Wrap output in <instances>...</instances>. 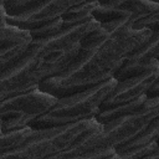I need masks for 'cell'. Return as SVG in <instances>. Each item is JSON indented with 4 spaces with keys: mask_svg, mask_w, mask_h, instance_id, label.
<instances>
[{
    "mask_svg": "<svg viewBox=\"0 0 159 159\" xmlns=\"http://www.w3.org/2000/svg\"><path fill=\"white\" fill-rule=\"evenodd\" d=\"M32 41L29 31L12 26L10 24L0 25V51H5L16 46L27 45Z\"/></svg>",
    "mask_w": 159,
    "mask_h": 159,
    "instance_id": "obj_12",
    "label": "cell"
},
{
    "mask_svg": "<svg viewBox=\"0 0 159 159\" xmlns=\"http://www.w3.org/2000/svg\"><path fill=\"white\" fill-rule=\"evenodd\" d=\"M116 84L117 81L111 78L89 89L58 98L52 108L43 114L34 117L27 127L32 129H46L92 119Z\"/></svg>",
    "mask_w": 159,
    "mask_h": 159,
    "instance_id": "obj_3",
    "label": "cell"
},
{
    "mask_svg": "<svg viewBox=\"0 0 159 159\" xmlns=\"http://www.w3.org/2000/svg\"><path fill=\"white\" fill-rule=\"evenodd\" d=\"M0 134H2V129H1V119H0Z\"/></svg>",
    "mask_w": 159,
    "mask_h": 159,
    "instance_id": "obj_21",
    "label": "cell"
},
{
    "mask_svg": "<svg viewBox=\"0 0 159 159\" xmlns=\"http://www.w3.org/2000/svg\"><path fill=\"white\" fill-rule=\"evenodd\" d=\"M80 0H55V1H42L39 7L34 11L17 16V17H6V22L16 26L19 29L31 31L41 25L50 22L55 19L61 17L70 7L76 5Z\"/></svg>",
    "mask_w": 159,
    "mask_h": 159,
    "instance_id": "obj_8",
    "label": "cell"
},
{
    "mask_svg": "<svg viewBox=\"0 0 159 159\" xmlns=\"http://www.w3.org/2000/svg\"><path fill=\"white\" fill-rule=\"evenodd\" d=\"M145 96L139 97L135 101H132L129 103L125 104H120V106H116L112 107L109 109H104V111H98V113L94 116V119L99 123V124H106L113 119L120 118V117H125V116H130L134 114L137 112H139L144 104H145Z\"/></svg>",
    "mask_w": 159,
    "mask_h": 159,
    "instance_id": "obj_10",
    "label": "cell"
},
{
    "mask_svg": "<svg viewBox=\"0 0 159 159\" xmlns=\"http://www.w3.org/2000/svg\"><path fill=\"white\" fill-rule=\"evenodd\" d=\"M140 159H159V153H153V154H149V155H145Z\"/></svg>",
    "mask_w": 159,
    "mask_h": 159,
    "instance_id": "obj_20",
    "label": "cell"
},
{
    "mask_svg": "<svg viewBox=\"0 0 159 159\" xmlns=\"http://www.w3.org/2000/svg\"><path fill=\"white\" fill-rule=\"evenodd\" d=\"M57 98L42 92L39 87L9 96L0 101V119H12L21 116L37 117L55 106Z\"/></svg>",
    "mask_w": 159,
    "mask_h": 159,
    "instance_id": "obj_5",
    "label": "cell"
},
{
    "mask_svg": "<svg viewBox=\"0 0 159 159\" xmlns=\"http://www.w3.org/2000/svg\"><path fill=\"white\" fill-rule=\"evenodd\" d=\"M117 6L120 9H124L129 11L134 16V21L148 16L153 12L159 11V4L157 1H148V0H128V1H122V0H116Z\"/></svg>",
    "mask_w": 159,
    "mask_h": 159,
    "instance_id": "obj_13",
    "label": "cell"
},
{
    "mask_svg": "<svg viewBox=\"0 0 159 159\" xmlns=\"http://www.w3.org/2000/svg\"><path fill=\"white\" fill-rule=\"evenodd\" d=\"M101 24L89 20L63 29L52 37L32 40L26 50L0 72V101L61 75L80 51V41Z\"/></svg>",
    "mask_w": 159,
    "mask_h": 159,
    "instance_id": "obj_2",
    "label": "cell"
},
{
    "mask_svg": "<svg viewBox=\"0 0 159 159\" xmlns=\"http://www.w3.org/2000/svg\"><path fill=\"white\" fill-rule=\"evenodd\" d=\"M145 98L153 99V98H159V78H157L147 89L145 92Z\"/></svg>",
    "mask_w": 159,
    "mask_h": 159,
    "instance_id": "obj_18",
    "label": "cell"
},
{
    "mask_svg": "<svg viewBox=\"0 0 159 159\" xmlns=\"http://www.w3.org/2000/svg\"><path fill=\"white\" fill-rule=\"evenodd\" d=\"M159 135V116L155 117L145 129H143L139 134H137L134 138L130 140L125 142L124 144L119 145L116 148V153H123L128 150H134V149H140L144 147H148L150 143L157 142Z\"/></svg>",
    "mask_w": 159,
    "mask_h": 159,
    "instance_id": "obj_9",
    "label": "cell"
},
{
    "mask_svg": "<svg viewBox=\"0 0 159 159\" xmlns=\"http://www.w3.org/2000/svg\"><path fill=\"white\" fill-rule=\"evenodd\" d=\"M4 24H6V14L4 11L2 5H0V25H4Z\"/></svg>",
    "mask_w": 159,
    "mask_h": 159,
    "instance_id": "obj_19",
    "label": "cell"
},
{
    "mask_svg": "<svg viewBox=\"0 0 159 159\" xmlns=\"http://www.w3.org/2000/svg\"><path fill=\"white\" fill-rule=\"evenodd\" d=\"M0 5H2V1H0Z\"/></svg>",
    "mask_w": 159,
    "mask_h": 159,
    "instance_id": "obj_22",
    "label": "cell"
},
{
    "mask_svg": "<svg viewBox=\"0 0 159 159\" xmlns=\"http://www.w3.org/2000/svg\"><path fill=\"white\" fill-rule=\"evenodd\" d=\"M159 68V32H153L150 37L140 46L127 55L122 66L113 75L119 82L135 76H140Z\"/></svg>",
    "mask_w": 159,
    "mask_h": 159,
    "instance_id": "obj_6",
    "label": "cell"
},
{
    "mask_svg": "<svg viewBox=\"0 0 159 159\" xmlns=\"http://www.w3.org/2000/svg\"><path fill=\"white\" fill-rule=\"evenodd\" d=\"M152 34L149 30H134L132 19L114 21L106 39L92 46L80 47L75 60L61 75L42 81L37 87L57 99L96 87L113 78L127 55Z\"/></svg>",
    "mask_w": 159,
    "mask_h": 159,
    "instance_id": "obj_1",
    "label": "cell"
},
{
    "mask_svg": "<svg viewBox=\"0 0 159 159\" xmlns=\"http://www.w3.org/2000/svg\"><path fill=\"white\" fill-rule=\"evenodd\" d=\"M29 45V43H27ZM27 45H21V46H16L5 51H0V72L14 60H16L27 47Z\"/></svg>",
    "mask_w": 159,
    "mask_h": 159,
    "instance_id": "obj_17",
    "label": "cell"
},
{
    "mask_svg": "<svg viewBox=\"0 0 159 159\" xmlns=\"http://www.w3.org/2000/svg\"><path fill=\"white\" fill-rule=\"evenodd\" d=\"M102 129L94 118L61 127L35 129L17 148L1 154L0 159H46L70 147L80 137Z\"/></svg>",
    "mask_w": 159,
    "mask_h": 159,
    "instance_id": "obj_4",
    "label": "cell"
},
{
    "mask_svg": "<svg viewBox=\"0 0 159 159\" xmlns=\"http://www.w3.org/2000/svg\"><path fill=\"white\" fill-rule=\"evenodd\" d=\"M97 6L98 1H78L61 16L63 21V29H68L92 20V11Z\"/></svg>",
    "mask_w": 159,
    "mask_h": 159,
    "instance_id": "obj_11",
    "label": "cell"
},
{
    "mask_svg": "<svg viewBox=\"0 0 159 159\" xmlns=\"http://www.w3.org/2000/svg\"><path fill=\"white\" fill-rule=\"evenodd\" d=\"M62 30H63V21L61 17H58V19L46 22V24L41 25L40 27L31 30L29 32H30L32 40H42V39L52 37V36L57 35L58 32H61Z\"/></svg>",
    "mask_w": 159,
    "mask_h": 159,
    "instance_id": "obj_16",
    "label": "cell"
},
{
    "mask_svg": "<svg viewBox=\"0 0 159 159\" xmlns=\"http://www.w3.org/2000/svg\"><path fill=\"white\" fill-rule=\"evenodd\" d=\"M41 2L40 0H6L2 1V7L6 17H17L34 11Z\"/></svg>",
    "mask_w": 159,
    "mask_h": 159,
    "instance_id": "obj_15",
    "label": "cell"
},
{
    "mask_svg": "<svg viewBox=\"0 0 159 159\" xmlns=\"http://www.w3.org/2000/svg\"><path fill=\"white\" fill-rule=\"evenodd\" d=\"M34 132H35V129H32L30 127H25V128H21L19 130L0 134V155L17 148L30 135H32Z\"/></svg>",
    "mask_w": 159,
    "mask_h": 159,
    "instance_id": "obj_14",
    "label": "cell"
},
{
    "mask_svg": "<svg viewBox=\"0 0 159 159\" xmlns=\"http://www.w3.org/2000/svg\"><path fill=\"white\" fill-rule=\"evenodd\" d=\"M157 78H159V68L149 71L140 76H135V77L124 80V81L117 82L114 88L109 92V94L102 102L99 111H104V109H109L116 106L125 104V103L138 99L142 96H145L147 89Z\"/></svg>",
    "mask_w": 159,
    "mask_h": 159,
    "instance_id": "obj_7",
    "label": "cell"
}]
</instances>
